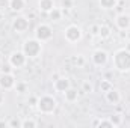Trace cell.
<instances>
[{
	"label": "cell",
	"instance_id": "e0dca14e",
	"mask_svg": "<svg viewBox=\"0 0 130 128\" xmlns=\"http://www.w3.org/2000/svg\"><path fill=\"white\" fill-rule=\"evenodd\" d=\"M110 35H112V29H110L107 24H100V27H98V35H97L100 39L106 41V39L110 38Z\"/></svg>",
	"mask_w": 130,
	"mask_h": 128
},
{
	"label": "cell",
	"instance_id": "484cf974",
	"mask_svg": "<svg viewBox=\"0 0 130 128\" xmlns=\"http://www.w3.org/2000/svg\"><path fill=\"white\" fill-rule=\"evenodd\" d=\"M61 6L64 9H71L74 6V0H61Z\"/></svg>",
	"mask_w": 130,
	"mask_h": 128
},
{
	"label": "cell",
	"instance_id": "4dcf8cb0",
	"mask_svg": "<svg viewBox=\"0 0 130 128\" xmlns=\"http://www.w3.org/2000/svg\"><path fill=\"white\" fill-rule=\"evenodd\" d=\"M59 77H61V75H59V74H58V72H55V74H53V75H52V81H55V80H58V78H59Z\"/></svg>",
	"mask_w": 130,
	"mask_h": 128
},
{
	"label": "cell",
	"instance_id": "30bf717a",
	"mask_svg": "<svg viewBox=\"0 0 130 128\" xmlns=\"http://www.w3.org/2000/svg\"><path fill=\"white\" fill-rule=\"evenodd\" d=\"M115 26H117V29L121 30V32L129 30L130 29V15L129 14H124V12L118 14V15L115 17Z\"/></svg>",
	"mask_w": 130,
	"mask_h": 128
},
{
	"label": "cell",
	"instance_id": "8fae6325",
	"mask_svg": "<svg viewBox=\"0 0 130 128\" xmlns=\"http://www.w3.org/2000/svg\"><path fill=\"white\" fill-rule=\"evenodd\" d=\"M68 88H71V80H70L68 77H62V75H61L58 80L53 81V89H55L56 92H59V94H64Z\"/></svg>",
	"mask_w": 130,
	"mask_h": 128
},
{
	"label": "cell",
	"instance_id": "277c9868",
	"mask_svg": "<svg viewBox=\"0 0 130 128\" xmlns=\"http://www.w3.org/2000/svg\"><path fill=\"white\" fill-rule=\"evenodd\" d=\"M64 38H65V41L70 42V44H77V42L82 41V38H83V30H82V27L77 26V24H70V26L65 27Z\"/></svg>",
	"mask_w": 130,
	"mask_h": 128
},
{
	"label": "cell",
	"instance_id": "9a60e30c",
	"mask_svg": "<svg viewBox=\"0 0 130 128\" xmlns=\"http://www.w3.org/2000/svg\"><path fill=\"white\" fill-rule=\"evenodd\" d=\"M79 92H80V91H77L76 88H68V89L64 92L65 101H67V102H76V101L79 99V96H80Z\"/></svg>",
	"mask_w": 130,
	"mask_h": 128
},
{
	"label": "cell",
	"instance_id": "3957f363",
	"mask_svg": "<svg viewBox=\"0 0 130 128\" xmlns=\"http://www.w3.org/2000/svg\"><path fill=\"white\" fill-rule=\"evenodd\" d=\"M21 51L27 56V59H38L42 53V42L38 41L35 36L24 39L21 45Z\"/></svg>",
	"mask_w": 130,
	"mask_h": 128
},
{
	"label": "cell",
	"instance_id": "d6986e66",
	"mask_svg": "<svg viewBox=\"0 0 130 128\" xmlns=\"http://www.w3.org/2000/svg\"><path fill=\"white\" fill-rule=\"evenodd\" d=\"M109 119H110V122H112L113 128L115 127H121L123 122H124V116H123V113H113V115L109 116Z\"/></svg>",
	"mask_w": 130,
	"mask_h": 128
},
{
	"label": "cell",
	"instance_id": "7a4b0ae2",
	"mask_svg": "<svg viewBox=\"0 0 130 128\" xmlns=\"http://www.w3.org/2000/svg\"><path fill=\"white\" fill-rule=\"evenodd\" d=\"M36 110L41 115H53L58 109V101L53 95H41L36 98V104H35Z\"/></svg>",
	"mask_w": 130,
	"mask_h": 128
},
{
	"label": "cell",
	"instance_id": "4fadbf2b",
	"mask_svg": "<svg viewBox=\"0 0 130 128\" xmlns=\"http://www.w3.org/2000/svg\"><path fill=\"white\" fill-rule=\"evenodd\" d=\"M26 5H27L26 0H9V2H8L9 9H11L12 12H15V14L23 12V11L26 9Z\"/></svg>",
	"mask_w": 130,
	"mask_h": 128
},
{
	"label": "cell",
	"instance_id": "cb8c5ba5",
	"mask_svg": "<svg viewBox=\"0 0 130 128\" xmlns=\"http://www.w3.org/2000/svg\"><path fill=\"white\" fill-rule=\"evenodd\" d=\"M97 127H100V128H113V125H112V122H110L109 118H103V119H98Z\"/></svg>",
	"mask_w": 130,
	"mask_h": 128
},
{
	"label": "cell",
	"instance_id": "7c38bea8",
	"mask_svg": "<svg viewBox=\"0 0 130 128\" xmlns=\"http://www.w3.org/2000/svg\"><path fill=\"white\" fill-rule=\"evenodd\" d=\"M121 92L118 91V89H115V88H112L110 91H107V92H104V99L109 102V104H112V105H117V104H120L121 102Z\"/></svg>",
	"mask_w": 130,
	"mask_h": 128
},
{
	"label": "cell",
	"instance_id": "5b68a950",
	"mask_svg": "<svg viewBox=\"0 0 130 128\" xmlns=\"http://www.w3.org/2000/svg\"><path fill=\"white\" fill-rule=\"evenodd\" d=\"M35 38L38 41H41L42 44L44 42H48L53 39V27L48 24V23H41L36 26L35 29Z\"/></svg>",
	"mask_w": 130,
	"mask_h": 128
},
{
	"label": "cell",
	"instance_id": "5bb4252c",
	"mask_svg": "<svg viewBox=\"0 0 130 128\" xmlns=\"http://www.w3.org/2000/svg\"><path fill=\"white\" fill-rule=\"evenodd\" d=\"M53 8H56L55 0H38V9L44 14H48Z\"/></svg>",
	"mask_w": 130,
	"mask_h": 128
},
{
	"label": "cell",
	"instance_id": "8992f818",
	"mask_svg": "<svg viewBox=\"0 0 130 128\" xmlns=\"http://www.w3.org/2000/svg\"><path fill=\"white\" fill-rule=\"evenodd\" d=\"M27 56L21 51V50H17V51H12L11 56H9V65L14 68V69H21L24 68L27 63Z\"/></svg>",
	"mask_w": 130,
	"mask_h": 128
},
{
	"label": "cell",
	"instance_id": "ba28073f",
	"mask_svg": "<svg viewBox=\"0 0 130 128\" xmlns=\"http://www.w3.org/2000/svg\"><path fill=\"white\" fill-rule=\"evenodd\" d=\"M91 60H92V63L95 65V66L103 68V66H106L107 62H109V53H107L106 50L97 48V50L92 51V54H91Z\"/></svg>",
	"mask_w": 130,
	"mask_h": 128
},
{
	"label": "cell",
	"instance_id": "4316f807",
	"mask_svg": "<svg viewBox=\"0 0 130 128\" xmlns=\"http://www.w3.org/2000/svg\"><path fill=\"white\" fill-rule=\"evenodd\" d=\"M98 27H100L98 24H94V26L91 27V33H92V35H98Z\"/></svg>",
	"mask_w": 130,
	"mask_h": 128
},
{
	"label": "cell",
	"instance_id": "f1b7e54d",
	"mask_svg": "<svg viewBox=\"0 0 130 128\" xmlns=\"http://www.w3.org/2000/svg\"><path fill=\"white\" fill-rule=\"evenodd\" d=\"M2 72H11V65H5L3 69H2Z\"/></svg>",
	"mask_w": 130,
	"mask_h": 128
},
{
	"label": "cell",
	"instance_id": "83f0119b",
	"mask_svg": "<svg viewBox=\"0 0 130 128\" xmlns=\"http://www.w3.org/2000/svg\"><path fill=\"white\" fill-rule=\"evenodd\" d=\"M74 62H76V63H79V65H80V66H82V65H83V62H85V60H83V57H82V56H79V57H77V59H76Z\"/></svg>",
	"mask_w": 130,
	"mask_h": 128
},
{
	"label": "cell",
	"instance_id": "6da1fadb",
	"mask_svg": "<svg viewBox=\"0 0 130 128\" xmlns=\"http://www.w3.org/2000/svg\"><path fill=\"white\" fill-rule=\"evenodd\" d=\"M112 65L120 72H129L130 71V50L129 48H120L112 56Z\"/></svg>",
	"mask_w": 130,
	"mask_h": 128
},
{
	"label": "cell",
	"instance_id": "44dd1931",
	"mask_svg": "<svg viewBox=\"0 0 130 128\" xmlns=\"http://www.w3.org/2000/svg\"><path fill=\"white\" fill-rule=\"evenodd\" d=\"M14 89H15V92H17V94L23 95V94H26V92H27L29 86H27V83H26V81H17Z\"/></svg>",
	"mask_w": 130,
	"mask_h": 128
},
{
	"label": "cell",
	"instance_id": "603a6c76",
	"mask_svg": "<svg viewBox=\"0 0 130 128\" xmlns=\"http://www.w3.org/2000/svg\"><path fill=\"white\" fill-rule=\"evenodd\" d=\"M113 88V84L110 83V80H101L100 81V91L101 92H107V91H110Z\"/></svg>",
	"mask_w": 130,
	"mask_h": 128
},
{
	"label": "cell",
	"instance_id": "f546056e",
	"mask_svg": "<svg viewBox=\"0 0 130 128\" xmlns=\"http://www.w3.org/2000/svg\"><path fill=\"white\" fill-rule=\"evenodd\" d=\"M0 128H9L8 127V122L3 121V119H0Z\"/></svg>",
	"mask_w": 130,
	"mask_h": 128
},
{
	"label": "cell",
	"instance_id": "9c48e42d",
	"mask_svg": "<svg viewBox=\"0 0 130 128\" xmlns=\"http://www.w3.org/2000/svg\"><path fill=\"white\" fill-rule=\"evenodd\" d=\"M15 75L12 72H2L0 74V89L3 91H12L15 88Z\"/></svg>",
	"mask_w": 130,
	"mask_h": 128
},
{
	"label": "cell",
	"instance_id": "d4e9b609",
	"mask_svg": "<svg viewBox=\"0 0 130 128\" xmlns=\"http://www.w3.org/2000/svg\"><path fill=\"white\" fill-rule=\"evenodd\" d=\"M8 127L9 128H21V121L17 118H12L8 121Z\"/></svg>",
	"mask_w": 130,
	"mask_h": 128
},
{
	"label": "cell",
	"instance_id": "1f68e13d",
	"mask_svg": "<svg viewBox=\"0 0 130 128\" xmlns=\"http://www.w3.org/2000/svg\"><path fill=\"white\" fill-rule=\"evenodd\" d=\"M126 36H127V39L130 41V29H129V30H126Z\"/></svg>",
	"mask_w": 130,
	"mask_h": 128
},
{
	"label": "cell",
	"instance_id": "2e32d148",
	"mask_svg": "<svg viewBox=\"0 0 130 128\" xmlns=\"http://www.w3.org/2000/svg\"><path fill=\"white\" fill-rule=\"evenodd\" d=\"M47 15H48V20H50L52 23H59V21L62 20L64 11H62V9H59V8H53Z\"/></svg>",
	"mask_w": 130,
	"mask_h": 128
},
{
	"label": "cell",
	"instance_id": "ffe728a7",
	"mask_svg": "<svg viewBox=\"0 0 130 128\" xmlns=\"http://www.w3.org/2000/svg\"><path fill=\"white\" fill-rule=\"evenodd\" d=\"M80 92H83V94H92L94 92V84L89 81V80H83L82 81V84H80Z\"/></svg>",
	"mask_w": 130,
	"mask_h": 128
},
{
	"label": "cell",
	"instance_id": "ac0fdd59",
	"mask_svg": "<svg viewBox=\"0 0 130 128\" xmlns=\"http://www.w3.org/2000/svg\"><path fill=\"white\" fill-rule=\"evenodd\" d=\"M98 5L101 9L104 11H110V9H115L117 5H118V0H98Z\"/></svg>",
	"mask_w": 130,
	"mask_h": 128
},
{
	"label": "cell",
	"instance_id": "7402d4cb",
	"mask_svg": "<svg viewBox=\"0 0 130 128\" xmlns=\"http://www.w3.org/2000/svg\"><path fill=\"white\" fill-rule=\"evenodd\" d=\"M38 127V122L33 121V119H23L21 121V128H36Z\"/></svg>",
	"mask_w": 130,
	"mask_h": 128
},
{
	"label": "cell",
	"instance_id": "52a82bcc",
	"mask_svg": "<svg viewBox=\"0 0 130 128\" xmlns=\"http://www.w3.org/2000/svg\"><path fill=\"white\" fill-rule=\"evenodd\" d=\"M29 26H30V21L27 17L24 15H20V17H15L11 23V27L15 33H24L29 30Z\"/></svg>",
	"mask_w": 130,
	"mask_h": 128
}]
</instances>
